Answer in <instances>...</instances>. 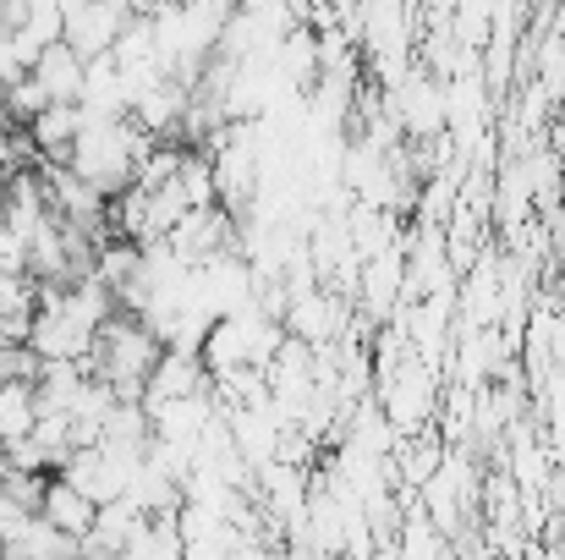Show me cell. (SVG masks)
<instances>
[{
  "mask_svg": "<svg viewBox=\"0 0 565 560\" xmlns=\"http://www.w3.org/2000/svg\"><path fill=\"white\" fill-rule=\"evenodd\" d=\"M39 517H44V522H50L61 539H77V545H83V539L94 533V517H99V506H94L88 495H77L66 478H55V473H50V484H44V500H39Z\"/></svg>",
  "mask_w": 565,
  "mask_h": 560,
  "instance_id": "6",
  "label": "cell"
},
{
  "mask_svg": "<svg viewBox=\"0 0 565 560\" xmlns=\"http://www.w3.org/2000/svg\"><path fill=\"white\" fill-rule=\"evenodd\" d=\"M439 462H445L439 440H412V445H401V473H406V484H428V478L439 473Z\"/></svg>",
  "mask_w": 565,
  "mask_h": 560,
  "instance_id": "9",
  "label": "cell"
},
{
  "mask_svg": "<svg viewBox=\"0 0 565 560\" xmlns=\"http://www.w3.org/2000/svg\"><path fill=\"white\" fill-rule=\"evenodd\" d=\"M177 395H209V369H203L198 352L166 347L160 363H154V373H149V384H143V406H154V401H177Z\"/></svg>",
  "mask_w": 565,
  "mask_h": 560,
  "instance_id": "5",
  "label": "cell"
},
{
  "mask_svg": "<svg viewBox=\"0 0 565 560\" xmlns=\"http://www.w3.org/2000/svg\"><path fill=\"white\" fill-rule=\"evenodd\" d=\"M33 418H39V395H33V384L6 379V384H0V445L22 440V434L33 429Z\"/></svg>",
  "mask_w": 565,
  "mask_h": 560,
  "instance_id": "8",
  "label": "cell"
},
{
  "mask_svg": "<svg viewBox=\"0 0 565 560\" xmlns=\"http://www.w3.org/2000/svg\"><path fill=\"white\" fill-rule=\"evenodd\" d=\"M132 17H143V11H138V0H88L83 11H72V17H66V44H72L83 61L110 55L116 33H121Z\"/></svg>",
  "mask_w": 565,
  "mask_h": 560,
  "instance_id": "2",
  "label": "cell"
},
{
  "mask_svg": "<svg viewBox=\"0 0 565 560\" xmlns=\"http://www.w3.org/2000/svg\"><path fill=\"white\" fill-rule=\"evenodd\" d=\"M28 72H33V83L44 88L50 105H77V99H83V72H88V61H83L66 39H61V44H44Z\"/></svg>",
  "mask_w": 565,
  "mask_h": 560,
  "instance_id": "4",
  "label": "cell"
},
{
  "mask_svg": "<svg viewBox=\"0 0 565 560\" xmlns=\"http://www.w3.org/2000/svg\"><path fill=\"white\" fill-rule=\"evenodd\" d=\"M149 149H154V138L132 116H83V133L66 155V171L83 177L94 192L116 198L121 187H132Z\"/></svg>",
  "mask_w": 565,
  "mask_h": 560,
  "instance_id": "1",
  "label": "cell"
},
{
  "mask_svg": "<svg viewBox=\"0 0 565 560\" xmlns=\"http://www.w3.org/2000/svg\"><path fill=\"white\" fill-rule=\"evenodd\" d=\"M182 556H188V545H182L177 511L171 517H143L132 528V539L121 545V560H182Z\"/></svg>",
  "mask_w": 565,
  "mask_h": 560,
  "instance_id": "7",
  "label": "cell"
},
{
  "mask_svg": "<svg viewBox=\"0 0 565 560\" xmlns=\"http://www.w3.org/2000/svg\"><path fill=\"white\" fill-rule=\"evenodd\" d=\"M77 133H83V105H44V110L28 116V127H22L33 160H44V166H66Z\"/></svg>",
  "mask_w": 565,
  "mask_h": 560,
  "instance_id": "3",
  "label": "cell"
}]
</instances>
